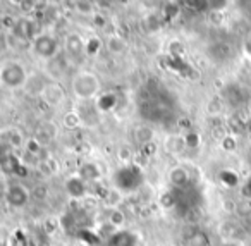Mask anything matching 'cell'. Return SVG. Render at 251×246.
Instances as JSON below:
<instances>
[{"mask_svg": "<svg viewBox=\"0 0 251 246\" xmlns=\"http://www.w3.org/2000/svg\"><path fill=\"white\" fill-rule=\"evenodd\" d=\"M145 183V174L138 164H127L115 170L114 184L121 193H133Z\"/></svg>", "mask_w": 251, "mask_h": 246, "instance_id": "cell-1", "label": "cell"}, {"mask_svg": "<svg viewBox=\"0 0 251 246\" xmlns=\"http://www.w3.org/2000/svg\"><path fill=\"white\" fill-rule=\"evenodd\" d=\"M100 81L93 73H79L73 80V91L81 100H91L100 95Z\"/></svg>", "mask_w": 251, "mask_h": 246, "instance_id": "cell-2", "label": "cell"}, {"mask_svg": "<svg viewBox=\"0 0 251 246\" xmlns=\"http://www.w3.org/2000/svg\"><path fill=\"white\" fill-rule=\"evenodd\" d=\"M28 81V73L19 62H7L0 67V83L7 88H21Z\"/></svg>", "mask_w": 251, "mask_h": 246, "instance_id": "cell-3", "label": "cell"}, {"mask_svg": "<svg viewBox=\"0 0 251 246\" xmlns=\"http://www.w3.org/2000/svg\"><path fill=\"white\" fill-rule=\"evenodd\" d=\"M31 45H33V52L38 57H42V59L52 60V59H55L57 54H59V42H57L55 36L49 35V33L38 35L31 42Z\"/></svg>", "mask_w": 251, "mask_h": 246, "instance_id": "cell-4", "label": "cell"}, {"mask_svg": "<svg viewBox=\"0 0 251 246\" xmlns=\"http://www.w3.org/2000/svg\"><path fill=\"white\" fill-rule=\"evenodd\" d=\"M29 191L23 184H11L5 190V201L11 205L12 208H23L29 203Z\"/></svg>", "mask_w": 251, "mask_h": 246, "instance_id": "cell-5", "label": "cell"}, {"mask_svg": "<svg viewBox=\"0 0 251 246\" xmlns=\"http://www.w3.org/2000/svg\"><path fill=\"white\" fill-rule=\"evenodd\" d=\"M136 245H138V236L134 232L127 231V229L115 231L103 239V246H136Z\"/></svg>", "mask_w": 251, "mask_h": 246, "instance_id": "cell-6", "label": "cell"}, {"mask_svg": "<svg viewBox=\"0 0 251 246\" xmlns=\"http://www.w3.org/2000/svg\"><path fill=\"white\" fill-rule=\"evenodd\" d=\"M12 35H16L18 38L25 40V42H33L36 38V25L33 19L29 18H21L14 23V28H12Z\"/></svg>", "mask_w": 251, "mask_h": 246, "instance_id": "cell-7", "label": "cell"}, {"mask_svg": "<svg viewBox=\"0 0 251 246\" xmlns=\"http://www.w3.org/2000/svg\"><path fill=\"white\" fill-rule=\"evenodd\" d=\"M66 193L69 194L73 200H79V198H83L84 194H86L88 188H86V181L81 179L77 174H73V176H69L66 179Z\"/></svg>", "mask_w": 251, "mask_h": 246, "instance_id": "cell-8", "label": "cell"}, {"mask_svg": "<svg viewBox=\"0 0 251 246\" xmlns=\"http://www.w3.org/2000/svg\"><path fill=\"white\" fill-rule=\"evenodd\" d=\"M0 169H2V172L9 174V176H19V177L28 176V167H26L25 164H23V160H19L14 153L0 164Z\"/></svg>", "mask_w": 251, "mask_h": 246, "instance_id": "cell-9", "label": "cell"}, {"mask_svg": "<svg viewBox=\"0 0 251 246\" xmlns=\"http://www.w3.org/2000/svg\"><path fill=\"white\" fill-rule=\"evenodd\" d=\"M169 181L176 190H184L189 186V172L184 167H174L169 172Z\"/></svg>", "mask_w": 251, "mask_h": 246, "instance_id": "cell-10", "label": "cell"}, {"mask_svg": "<svg viewBox=\"0 0 251 246\" xmlns=\"http://www.w3.org/2000/svg\"><path fill=\"white\" fill-rule=\"evenodd\" d=\"M95 107L100 112H110L117 107V95L112 93V91H105L100 93L95 100Z\"/></svg>", "mask_w": 251, "mask_h": 246, "instance_id": "cell-11", "label": "cell"}, {"mask_svg": "<svg viewBox=\"0 0 251 246\" xmlns=\"http://www.w3.org/2000/svg\"><path fill=\"white\" fill-rule=\"evenodd\" d=\"M43 97H45V100L49 102L50 105H59V104H62L64 98H66V91L57 83L47 84L45 91H43Z\"/></svg>", "mask_w": 251, "mask_h": 246, "instance_id": "cell-12", "label": "cell"}, {"mask_svg": "<svg viewBox=\"0 0 251 246\" xmlns=\"http://www.w3.org/2000/svg\"><path fill=\"white\" fill-rule=\"evenodd\" d=\"M100 167L97 165L95 162H84L79 165L77 169V176L81 177L86 183H91V181H98L100 179Z\"/></svg>", "mask_w": 251, "mask_h": 246, "instance_id": "cell-13", "label": "cell"}, {"mask_svg": "<svg viewBox=\"0 0 251 246\" xmlns=\"http://www.w3.org/2000/svg\"><path fill=\"white\" fill-rule=\"evenodd\" d=\"M55 135H57L55 124H52V122H42V124L36 128L35 138L38 139L42 145H45V143L52 141V139L55 138Z\"/></svg>", "mask_w": 251, "mask_h": 246, "instance_id": "cell-14", "label": "cell"}, {"mask_svg": "<svg viewBox=\"0 0 251 246\" xmlns=\"http://www.w3.org/2000/svg\"><path fill=\"white\" fill-rule=\"evenodd\" d=\"M224 97H226L227 104H230L232 107H239L244 102V91L237 84H229V86L224 90Z\"/></svg>", "mask_w": 251, "mask_h": 246, "instance_id": "cell-15", "label": "cell"}, {"mask_svg": "<svg viewBox=\"0 0 251 246\" xmlns=\"http://www.w3.org/2000/svg\"><path fill=\"white\" fill-rule=\"evenodd\" d=\"M77 239H81V243H84V245L88 246H101L103 245V238H101L98 232L91 231V229L88 227H83L79 229V231L76 232Z\"/></svg>", "mask_w": 251, "mask_h": 246, "instance_id": "cell-16", "label": "cell"}, {"mask_svg": "<svg viewBox=\"0 0 251 246\" xmlns=\"http://www.w3.org/2000/svg\"><path fill=\"white\" fill-rule=\"evenodd\" d=\"M66 52L73 57L84 54V40L79 35H69L66 38Z\"/></svg>", "mask_w": 251, "mask_h": 246, "instance_id": "cell-17", "label": "cell"}, {"mask_svg": "<svg viewBox=\"0 0 251 246\" xmlns=\"http://www.w3.org/2000/svg\"><path fill=\"white\" fill-rule=\"evenodd\" d=\"M105 47L110 54H124L127 50V42L122 35H110L105 40Z\"/></svg>", "mask_w": 251, "mask_h": 246, "instance_id": "cell-18", "label": "cell"}, {"mask_svg": "<svg viewBox=\"0 0 251 246\" xmlns=\"http://www.w3.org/2000/svg\"><path fill=\"white\" fill-rule=\"evenodd\" d=\"M36 167H38L40 174H42V176H45V177L55 176V174H59V170H60V165L57 164L55 159H43V160H38Z\"/></svg>", "mask_w": 251, "mask_h": 246, "instance_id": "cell-19", "label": "cell"}, {"mask_svg": "<svg viewBox=\"0 0 251 246\" xmlns=\"http://www.w3.org/2000/svg\"><path fill=\"white\" fill-rule=\"evenodd\" d=\"M4 141L7 143L11 148H21V146H25L26 139L19 129H7L4 135Z\"/></svg>", "mask_w": 251, "mask_h": 246, "instance_id": "cell-20", "label": "cell"}, {"mask_svg": "<svg viewBox=\"0 0 251 246\" xmlns=\"http://www.w3.org/2000/svg\"><path fill=\"white\" fill-rule=\"evenodd\" d=\"M134 139H136V143L141 146L148 145V143L153 141V131H151L150 128H145V126L136 128L134 129Z\"/></svg>", "mask_w": 251, "mask_h": 246, "instance_id": "cell-21", "label": "cell"}, {"mask_svg": "<svg viewBox=\"0 0 251 246\" xmlns=\"http://www.w3.org/2000/svg\"><path fill=\"white\" fill-rule=\"evenodd\" d=\"M62 124L66 129H71V131H74V129H77L81 124H83V119H81V115L77 114V112H67L66 115H64L62 119Z\"/></svg>", "mask_w": 251, "mask_h": 246, "instance_id": "cell-22", "label": "cell"}, {"mask_svg": "<svg viewBox=\"0 0 251 246\" xmlns=\"http://www.w3.org/2000/svg\"><path fill=\"white\" fill-rule=\"evenodd\" d=\"M107 222L115 229V231H121V227L124 225V222H126L124 212H122L121 208H112V212H110V215H108V220Z\"/></svg>", "mask_w": 251, "mask_h": 246, "instance_id": "cell-23", "label": "cell"}, {"mask_svg": "<svg viewBox=\"0 0 251 246\" xmlns=\"http://www.w3.org/2000/svg\"><path fill=\"white\" fill-rule=\"evenodd\" d=\"M158 201H160V207H164L165 210L177 208V194H176V191H165V193H162Z\"/></svg>", "mask_w": 251, "mask_h": 246, "instance_id": "cell-24", "label": "cell"}, {"mask_svg": "<svg viewBox=\"0 0 251 246\" xmlns=\"http://www.w3.org/2000/svg\"><path fill=\"white\" fill-rule=\"evenodd\" d=\"M188 246H210L208 234L203 231H195L188 238Z\"/></svg>", "mask_w": 251, "mask_h": 246, "instance_id": "cell-25", "label": "cell"}, {"mask_svg": "<svg viewBox=\"0 0 251 246\" xmlns=\"http://www.w3.org/2000/svg\"><path fill=\"white\" fill-rule=\"evenodd\" d=\"M220 183L224 184L226 188H234L237 183H239V177H237V174L234 172V170L230 169H224L222 172H220Z\"/></svg>", "mask_w": 251, "mask_h": 246, "instance_id": "cell-26", "label": "cell"}, {"mask_svg": "<svg viewBox=\"0 0 251 246\" xmlns=\"http://www.w3.org/2000/svg\"><path fill=\"white\" fill-rule=\"evenodd\" d=\"M101 49V40L98 36H90V38L84 42V52L88 55H97Z\"/></svg>", "mask_w": 251, "mask_h": 246, "instance_id": "cell-27", "label": "cell"}, {"mask_svg": "<svg viewBox=\"0 0 251 246\" xmlns=\"http://www.w3.org/2000/svg\"><path fill=\"white\" fill-rule=\"evenodd\" d=\"M42 148H43V145L38 141V139L35 138V136H31V138L26 139L25 150H26V153H29V155L40 157V153H42Z\"/></svg>", "mask_w": 251, "mask_h": 246, "instance_id": "cell-28", "label": "cell"}, {"mask_svg": "<svg viewBox=\"0 0 251 246\" xmlns=\"http://www.w3.org/2000/svg\"><path fill=\"white\" fill-rule=\"evenodd\" d=\"M49 69H50V76H52V78H60V76H62V73L66 71V64H64L62 57H55V59H52Z\"/></svg>", "mask_w": 251, "mask_h": 246, "instance_id": "cell-29", "label": "cell"}, {"mask_svg": "<svg viewBox=\"0 0 251 246\" xmlns=\"http://www.w3.org/2000/svg\"><path fill=\"white\" fill-rule=\"evenodd\" d=\"M167 148L171 150V152H174V153L182 152V150L186 148L184 136H171V138L167 139Z\"/></svg>", "mask_w": 251, "mask_h": 246, "instance_id": "cell-30", "label": "cell"}, {"mask_svg": "<svg viewBox=\"0 0 251 246\" xmlns=\"http://www.w3.org/2000/svg\"><path fill=\"white\" fill-rule=\"evenodd\" d=\"M229 129L234 135H243V133L246 131V122L241 117H237V115H234V117L229 119Z\"/></svg>", "mask_w": 251, "mask_h": 246, "instance_id": "cell-31", "label": "cell"}, {"mask_svg": "<svg viewBox=\"0 0 251 246\" xmlns=\"http://www.w3.org/2000/svg\"><path fill=\"white\" fill-rule=\"evenodd\" d=\"M74 5H76V11L81 14H97V4H93V2L83 0V2H76Z\"/></svg>", "mask_w": 251, "mask_h": 246, "instance_id": "cell-32", "label": "cell"}, {"mask_svg": "<svg viewBox=\"0 0 251 246\" xmlns=\"http://www.w3.org/2000/svg\"><path fill=\"white\" fill-rule=\"evenodd\" d=\"M121 200H122V193L117 190V188L107 191V194H105V201H107V205H112L114 208H117V205L121 203Z\"/></svg>", "mask_w": 251, "mask_h": 246, "instance_id": "cell-33", "label": "cell"}, {"mask_svg": "<svg viewBox=\"0 0 251 246\" xmlns=\"http://www.w3.org/2000/svg\"><path fill=\"white\" fill-rule=\"evenodd\" d=\"M117 159L121 160V162H124V165H127V164H131V160L134 159L133 150H131L129 146H121V148L117 150Z\"/></svg>", "mask_w": 251, "mask_h": 246, "instance_id": "cell-34", "label": "cell"}, {"mask_svg": "<svg viewBox=\"0 0 251 246\" xmlns=\"http://www.w3.org/2000/svg\"><path fill=\"white\" fill-rule=\"evenodd\" d=\"M184 145L186 148H198L200 146V135L195 131H188L184 135Z\"/></svg>", "mask_w": 251, "mask_h": 246, "instance_id": "cell-35", "label": "cell"}, {"mask_svg": "<svg viewBox=\"0 0 251 246\" xmlns=\"http://www.w3.org/2000/svg\"><path fill=\"white\" fill-rule=\"evenodd\" d=\"M11 155H12V148L4 141V139H2V141H0V164L4 162V160Z\"/></svg>", "mask_w": 251, "mask_h": 246, "instance_id": "cell-36", "label": "cell"}, {"mask_svg": "<svg viewBox=\"0 0 251 246\" xmlns=\"http://www.w3.org/2000/svg\"><path fill=\"white\" fill-rule=\"evenodd\" d=\"M155 152H157V145H155L153 141H151V143H148V145H145V146H141V153H143L145 157H150V155H153Z\"/></svg>", "mask_w": 251, "mask_h": 246, "instance_id": "cell-37", "label": "cell"}, {"mask_svg": "<svg viewBox=\"0 0 251 246\" xmlns=\"http://www.w3.org/2000/svg\"><path fill=\"white\" fill-rule=\"evenodd\" d=\"M177 12H179V7H177V5H174V4L165 5V9H164V14H167V18H165V19H172L176 14H177Z\"/></svg>", "mask_w": 251, "mask_h": 246, "instance_id": "cell-38", "label": "cell"}, {"mask_svg": "<svg viewBox=\"0 0 251 246\" xmlns=\"http://www.w3.org/2000/svg\"><path fill=\"white\" fill-rule=\"evenodd\" d=\"M19 7H21V11H25V12H31V11H35V7H36V2H19Z\"/></svg>", "mask_w": 251, "mask_h": 246, "instance_id": "cell-39", "label": "cell"}, {"mask_svg": "<svg viewBox=\"0 0 251 246\" xmlns=\"http://www.w3.org/2000/svg\"><path fill=\"white\" fill-rule=\"evenodd\" d=\"M222 145H224V148H226V150H234V148H236V141H234V138H230V136H227V138L224 139Z\"/></svg>", "mask_w": 251, "mask_h": 246, "instance_id": "cell-40", "label": "cell"}, {"mask_svg": "<svg viewBox=\"0 0 251 246\" xmlns=\"http://www.w3.org/2000/svg\"><path fill=\"white\" fill-rule=\"evenodd\" d=\"M243 193H244V196L251 198V179L248 181L246 184H244V188H243Z\"/></svg>", "mask_w": 251, "mask_h": 246, "instance_id": "cell-41", "label": "cell"}, {"mask_svg": "<svg viewBox=\"0 0 251 246\" xmlns=\"http://www.w3.org/2000/svg\"><path fill=\"white\" fill-rule=\"evenodd\" d=\"M93 19H97V23H95L97 26H103V25H105V18H101V16H97V14H95V18H93Z\"/></svg>", "mask_w": 251, "mask_h": 246, "instance_id": "cell-42", "label": "cell"}, {"mask_svg": "<svg viewBox=\"0 0 251 246\" xmlns=\"http://www.w3.org/2000/svg\"><path fill=\"white\" fill-rule=\"evenodd\" d=\"M246 50H248V54L251 55V35L248 36V40H246Z\"/></svg>", "mask_w": 251, "mask_h": 246, "instance_id": "cell-43", "label": "cell"}, {"mask_svg": "<svg viewBox=\"0 0 251 246\" xmlns=\"http://www.w3.org/2000/svg\"><path fill=\"white\" fill-rule=\"evenodd\" d=\"M5 49H7V45H5V38H0V52L5 50Z\"/></svg>", "mask_w": 251, "mask_h": 246, "instance_id": "cell-44", "label": "cell"}, {"mask_svg": "<svg viewBox=\"0 0 251 246\" xmlns=\"http://www.w3.org/2000/svg\"><path fill=\"white\" fill-rule=\"evenodd\" d=\"M250 115H251V102H250Z\"/></svg>", "mask_w": 251, "mask_h": 246, "instance_id": "cell-45", "label": "cell"}]
</instances>
